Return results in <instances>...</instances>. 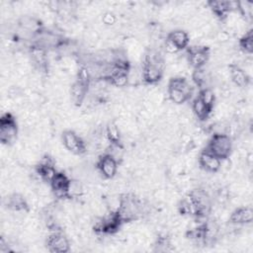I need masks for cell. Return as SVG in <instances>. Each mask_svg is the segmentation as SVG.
<instances>
[{"label": "cell", "instance_id": "cell-23", "mask_svg": "<svg viewBox=\"0 0 253 253\" xmlns=\"http://www.w3.org/2000/svg\"><path fill=\"white\" fill-rule=\"evenodd\" d=\"M106 137L112 147H123L121 130L115 121H110L107 124Z\"/></svg>", "mask_w": 253, "mask_h": 253}, {"label": "cell", "instance_id": "cell-25", "mask_svg": "<svg viewBox=\"0 0 253 253\" xmlns=\"http://www.w3.org/2000/svg\"><path fill=\"white\" fill-rule=\"evenodd\" d=\"M174 250L171 237L166 233H160L156 236L153 244V252L166 253Z\"/></svg>", "mask_w": 253, "mask_h": 253}, {"label": "cell", "instance_id": "cell-12", "mask_svg": "<svg viewBox=\"0 0 253 253\" xmlns=\"http://www.w3.org/2000/svg\"><path fill=\"white\" fill-rule=\"evenodd\" d=\"M47 52L44 47L35 42H31L28 46V53L33 66L42 74H46L49 70Z\"/></svg>", "mask_w": 253, "mask_h": 253}, {"label": "cell", "instance_id": "cell-11", "mask_svg": "<svg viewBox=\"0 0 253 253\" xmlns=\"http://www.w3.org/2000/svg\"><path fill=\"white\" fill-rule=\"evenodd\" d=\"M190 37L184 30L177 29L171 31L164 42L165 50L169 53H175L180 50L186 49L189 46Z\"/></svg>", "mask_w": 253, "mask_h": 253}, {"label": "cell", "instance_id": "cell-29", "mask_svg": "<svg viewBox=\"0 0 253 253\" xmlns=\"http://www.w3.org/2000/svg\"><path fill=\"white\" fill-rule=\"evenodd\" d=\"M236 11L243 17H251L252 3L247 1H236Z\"/></svg>", "mask_w": 253, "mask_h": 253}, {"label": "cell", "instance_id": "cell-2", "mask_svg": "<svg viewBox=\"0 0 253 253\" xmlns=\"http://www.w3.org/2000/svg\"><path fill=\"white\" fill-rule=\"evenodd\" d=\"M124 223H129L142 218L145 207L142 200L133 193L122 194L116 209Z\"/></svg>", "mask_w": 253, "mask_h": 253}, {"label": "cell", "instance_id": "cell-8", "mask_svg": "<svg viewBox=\"0 0 253 253\" xmlns=\"http://www.w3.org/2000/svg\"><path fill=\"white\" fill-rule=\"evenodd\" d=\"M19 127L16 117L9 112L0 117V142L4 145H12L18 137Z\"/></svg>", "mask_w": 253, "mask_h": 253}, {"label": "cell", "instance_id": "cell-5", "mask_svg": "<svg viewBox=\"0 0 253 253\" xmlns=\"http://www.w3.org/2000/svg\"><path fill=\"white\" fill-rule=\"evenodd\" d=\"M195 209V219L197 221L205 220L209 217L212 204L213 198L210 193L204 188H195L187 194Z\"/></svg>", "mask_w": 253, "mask_h": 253}, {"label": "cell", "instance_id": "cell-22", "mask_svg": "<svg viewBox=\"0 0 253 253\" xmlns=\"http://www.w3.org/2000/svg\"><path fill=\"white\" fill-rule=\"evenodd\" d=\"M19 27L29 33L31 35V40L35 35H37L42 29H43V24L41 20L31 17V16H24L19 20Z\"/></svg>", "mask_w": 253, "mask_h": 253}, {"label": "cell", "instance_id": "cell-14", "mask_svg": "<svg viewBox=\"0 0 253 253\" xmlns=\"http://www.w3.org/2000/svg\"><path fill=\"white\" fill-rule=\"evenodd\" d=\"M45 247L51 253H67L70 251V241L62 229L51 230L45 239Z\"/></svg>", "mask_w": 253, "mask_h": 253}, {"label": "cell", "instance_id": "cell-28", "mask_svg": "<svg viewBox=\"0 0 253 253\" xmlns=\"http://www.w3.org/2000/svg\"><path fill=\"white\" fill-rule=\"evenodd\" d=\"M192 79L193 82L197 87L200 89L203 88H209L207 86V81H208V75L205 70V68H200V69H194L193 74H192Z\"/></svg>", "mask_w": 253, "mask_h": 253}, {"label": "cell", "instance_id": "cell-10", "mask_svg": "<svg viewBox=\"0 0 253 253\" xmlns=\"http://www.w3.org/2000/svg\"><path fill=\"white\" fill-rule=\"evenodd\" d=\"M210 55L211 49L207 45L195 44L186 48L187 61L194 69L204 68L210 59Z\"/></svg>", "mask_w": 253, "mask_h": 253}, {"label": "cell", "instance_id": "cell-18", "mask_svg": "<svg viewBox=\"0 0 253 253\" xmlns=\"http://www.w3.org/2000/svg\"><path fill=\"white\" fill-rule=\"evenodd\" d=\"M198 163L202 170L212 174L216 173L221 167V160L204 148L199 153Z\"/></svg>", "mask_w": 253, "mask_h": 253}, {"label": "cell", "instance_id": "cell-3", "mask_svg": "<svg viewBox=\"0 0 253 253\" xmlns=\"http://www.w3.org/2000/svg\"><path fill=\"white\" fill-rule=\"evenodd\" d=\"M92 82V75L87 66L81 64L77 70L76 78L70 85L69 95L71 102L74 106L80 107L89 91V87Z\"/></svg>", "mask_w": 253, "mask_h": 253}, {"label": "cell", "instance_id": "cell-21", "mask_svg": "<svg viewBox=\"0 0 253 253\" xmlns=\"http://www.w3.org/2000/svg\"><path fill=\"white\" fill-rule=\"evenodd\" d=\"M228 70H229V75H230L231 81L236 86H238L240 88H246L250 84V82H251L250 76L238 64H236V63L229 64Z\"/></svg>", "mask_w": 253, "mask_h": 253}, {"label": "cell", "instance_id": "cell-27", "mask_svg": "<svg viewBox=\"0 0 253 253\" xmlns=\"http://www.w3.org/2000/svg\"><path fill=\"white\" fill-rule=\"evenodd\" d=\"M177 211L180 215L195 217V209L188 195H185L177 204Z\"/></svg>", "mask_w": 253, "mask_h": 253}, {"label": "cell", "instance_id": "cell-15", "mask_svg": "<svg viewBox=\"0 0 253 253\" xmlns=\"http://www.w3.org/2000/svg\"><path fill=\"white\" fill-rule=\"evenodd\" d=\"M61 141L63 146L74 155H83L87 152V144L85 140L72 129H65L62 131Z\"/></svg>", "mask_w": 253, "mask_h": 253}, {"label": "cell", "instance_id": "cell-9", "mask_svg": "<svg viewBox=\"0 0 253 253\" xmlns=\"http://www.w3.org/2000/svg\"><path fill=\"white\" fill-rule=\"evenodd\" d=\"M72 180L68 177L65 172L57 171L56 174L51 179L49 186L51 189V193L53 194L54 198L57 200H70V189H71Z\"/></svg>", "mask_w": 253, "mask_h": 253}, {"label": "cell", "instance_id": "cell-7", "mask_svg": "<svg viewBox=\"0 0 253 253\" xmlns=\"http://www.w3.org/2000/svg\"><path fill=\"white\" fill-rule=\"evenodd\" d=\"M124 224L125 223L120 214L115 210L101 216L97 221H95L92 228L97 235L109 236L118 233Z\"/></svg>", "mask_w": 253, "mask_h": 253}, {"label": "cell", "instance_id": "cell-1", "mask_svg": "<svg viewBox=\"0 0 253 253\" xmlns=\"http://www.w3.org/2000/svg\"><path fill=\"white\" fill-rule=\"evenodd\" d=\"M165 59L161 50L149 47L143 56L141 66V79L145 85L159 83L164 75Z\"/></svg>", "mask_w": 253, "mask_h": 253}, {"label": "cell", "instance_id": "cell-24", "mask_svg": "<svg viewBox=\"0 0 253 253\" xmlns=\"http://www.w3.org/2000/svg\"><path fill=\"white\" fill-rule=\"evenodd\" d=\"M192 110L196 118L201 122H206L213 111V109L208 107L198 96L193 99Z\"/></svg>", "mask_w": 253, "mask_h": 253}, {"label": "cell", "instance_id": "cell-20", "mask_svg": "<svg viewBox=\"0 0 253 253\" xmlns=\"http://www.w3.org/2000/svg\"><path fill=\"white\" fill-rule=\"evenodd\" d=\"M253 221V209L251 206H242L233 210L228 217V222L234 225L251 224Z\"/></svg>", "mask_w": 253, "mask_h": 253}, {"label": "cell", "instance_id": "cell-26", "mask_svg": "<svg viewBox=\"0 0 253 253\" xmlns=\"http://www.w3.org/2000/svg\"><path fill=\"white\" fill-rule=\"evenodd\" d=\"M238 46L244 53L251 55L253 52V29H249L238 40Z\"/></svg>", "mask_w": 253, "mask_h": 253}, {"label": "cell", "instance_id": "cell-6", "mask_svg": "<svg viewBox=\"0 0 253 253\" xmlns=\"http://www.w3.org/2000/svg\"><path fill=\"white\" fill-rule=\"evenodd\" d=\"M207 151L213 154L221 161L226 160L232 153L233 143L232 138L229 134L222 133V132H215L213 133L210 139L208 140L206 146L204 147Z\"/></svg>", "mask_w": 253, "mask_h": 253}, {"label": "cell", "instance_id": "cell-16", "mask_svg": "<svg viewBox=\"0 0 253 253\" xmlns=\"http://www.w3.org/2000/svg\"><path fill=\"white\" fill-rule=\"evenodd\" d=\"M118 159L111 152H105L98 156L96 169L104 179H113L118 172Z\"/></svg>", "mask_w": 253, "mask_h": 253}, {"label": "cell", "instance_id": "cell-13", "mask_svg": "<svg viewBox=\"0 0 253 253\" xmlns=\"http://www.w3.org/2000/svg\"><path fill=\"white\" fill-rule=\"evenodd\" d=\"M55 165L56 163L54 158L51 155L45 153L34 166V172L41 181L49 184L57 172Z\"/></svg>", "mask_w": 253, "mask_h": 253}, {"label": "cell", "instance_id": "cell-19", "mask_svg": "<svg viewBox=\"0 0 253 253\" xmlns=\"http://www.w3.org/2000/svg\"><path fill=\"white\" fill-rule=\"evenodd\" d=\"M4 207L12 211L28 212L30 206L26 198L20 193H11L7 195L3 200Z\"/></svg>", "mask_w": 253, "mask_h": 253}, {"label": "cell", "instance_id": "cell-4", "mask_svg": "<svg viewBox=\"0 0 253 253\" xmlns=\"http://www.w3.org/2000/svg\"><path fill=\"white\" fill-rule=\"evenodd\" d=\"M169 99L177 105H182L190 101L194 94V87L184 76L171 77L167 85Z\"/></svg>", "mask_w": 253, "mask_h": 253}, {"label": "cell", "instance_id": "cell-17", "mask_svg": "<svg viewBox=\"0 0 253 253\" xmlns=\"http://www.w3.org/2000/svg\"><path fill=\"white\" fill-rule=\"evenodd\" d=\"M207 5L212 14L220 21H224L229 13L236 11V1H222V0H210Z\"/></svg>", "mask_w": 253, "mask_h": 253}]
</instances>
